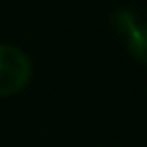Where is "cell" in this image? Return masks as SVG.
Returning a JSON list of instances; mask_svg holds the SVG:
<instances>
[{"mask_svg": "<svg viewBox=\"0 0 147 147\" xmlns=\"http://www.w3.org/2000/svg\"><path fill=\"white\" fill-rule=\"evenodd\" d=\"M115 16H117L119 28L125 34L129 53L139 63L147 65V24H139L133 18V14H129V12H119Z\"/></svg>", "mask_w": 147, "mask_h": 147, "instance_id": "7a4b0ae2", "label": "cell"}, {"mask_svg": "<svg viewBox=\"0 0 147 147\" xmlns=\"http://www.w3.org/2000/svg\"><path fill=\"white\" fill-rule=\"evenodd\" d=\"M32 77L28 55L14 45H0V97L20 93Z\"/></svg>", "mask_w": 147, "mask_h": 147, "instance_id": "6da1fadb", "label": "cell"}]
</instances>
